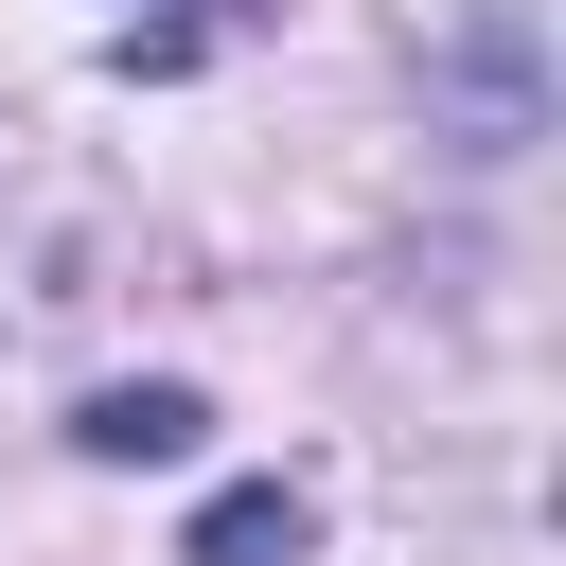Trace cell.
Masks as SVG:
<instances>
[{
	"label": "cell",
	"instance_id": "2",
	"mask_svg": "<svg viewBox=\"0 0 566 566\" xmlns=\"http://www.w3.org/2000/svg\"><path fill=\"white\" fill-rule=\"evenodd\" d=\"M301 548H318V513H301L283 478H248V495L195 513V566H301Z\"/></svg>",
	"mask_w": 566,
	"mask_h": 566
},
{
	"label": "cell",
	"instance_id": "1",
	"mask_svg": "<svg viewBox=\"0 0 566 566\" xmlns=\"http://www.w3.org/2000/svg\"><path fill=\"white\" fill-rule=\"evenodd\" d=\"M195 424H212V407H195V389H159V371L71 407V442H88V460H195Z\"/></svg>",
	"mask_w": 566,
	"mask_h": 566
}]
</instances>
